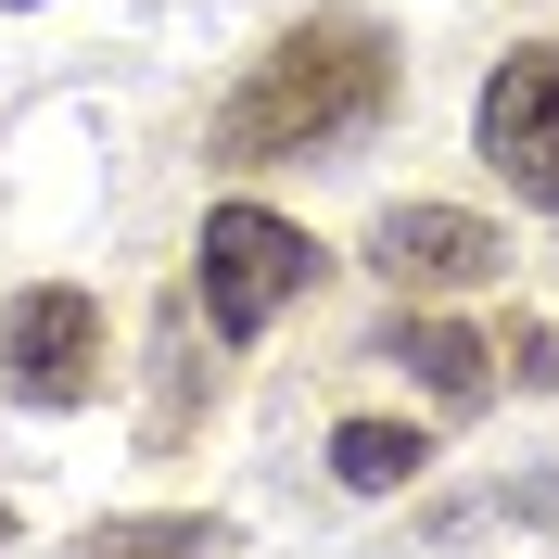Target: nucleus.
I'll return each mask as SVG.
<instances>
[{
    "mask_svg": "<svg viewBox=\"0 0 559 559\" xmlns=\"http://www.w3.org/2000/svg\"><path fill=\"white\" fill-rule=\"evenodd\" d=\"M394 115V51L369 13H306V26L254 51V76L216 103V166H293V153H331V140L382 128Z\"/></svg>",
    "mask_w": 559,
    "mask_h": 559,
    "instance_id": "obj_1",
    "label": "nucleus"
},
{
    "mask_svg": "<svg viewBox=\"0 0 559 559\" xmlns=\"http://www.w3.org/2000/svg\"><path fill=\"white\" fill-rule=\"evenodd\" d=\"M306 280H318V242L293 216H267V204H216L204 216V318H216V344H254Z\"/></svg>",
    "mask_w": 559,
    "mask_h": 559,
    "instance_id": "obj_2",
    "label": "nucleus"
},
{
    "mask_svg": "<svg viewBox=\"0 0 559 559\" xmlns=\"http://www.w3.org/2000/svg\"><path fill=\"white\" fill-rule=\"evenodd\" d=\"M0 394L13 407H90L103 394V306L76 280H38L0 306Z\"/></svg>",
    "mask_w": 559,
    "mask_h": 559,
    "instance_id": "obj_3",
    "label": "nucleus"
},
{
    "mask_svg": "<svg viewBox=\"0 0 559 559\" xmlns=\"http://www.w3.org/2000/svg\"><path fill=\"white\" fill-rule=\"evenodd\" d=\"M471 140H484V166L509 178L522 204H547V216H559V38H534V51H509V64L484 76Z\"/></svg>",
    "mask_w": 559,
    "mask_h": 559,
    "instance_id": "obj_4",
    "label": "nucleus"
},
{
    "mask_svg": "<svg viewBox=\"0 0 559 559\" xmlns=\"http://www.w3.org/2000/svg\"><path fill=\"white\" fill-rule=\"evenodd\" d=\"M369 267L394 280V293H484V280H509V229L471 204H394L382 229H369Z\"/></svg>",
    "mask_w": 559,
    "mask_h": 559,
    "instance_id": "obj_5",
    "label": "nucleus"
},
{
    "mask_svg": "<svg viewBox=\"0 0 559 559\" xmlns=\"http://www.w3.org/2000/svg\"><path fill=\"white\" fill-rule=\"evenodd\" d=\"M382 356H394V369H419V394H432V407H484V394H496V344H484V331H457V318H394V331H382Z\"/></svg>",
    "mask_w": 559,
    "mask_h": 559,
    "instance_id": "obj_6",
    "label": "nucleus"
},
{
    "mask_svg": "<svg viewBox=\"0 0 559 559\" xmlns=\"http://www.w3.org/2000/svg\"><path fill=\"white\" fill-rule=\"evenodd\" d=\"M76 559H229V522H204V509H140V522H90Z\"/></svg>",
    "mask_w": 559,
    "mask_h": 559,
    "instance_id": "obj_7",
    "label": "nucleus"
},
{
    "mask_svg": "<svg viewBox=\"0 0 559 559\" xmlns=\"http://www.w3.org/2000/svg\"><path fill=\"white\" fill-rule=\"evenodd\" d=\"M419 471H432V432H407V419H344L331 432V484H356V496H394Z\"/></svg>",
    "mask_w": 559,
    "mask_h": 559,
    "instance_id": "obj_8",
    "label": "nucleus"
},
{
    "mask_svg": "<svg viewBox=\"0 0 559 559\" xmlns=\"http://www.w3.org/2000/svg\"><path fill=\"white\" fill-rule=\"evenodd\" d=\"M496 356H509V369H522V382H534V394H547V382H559V331H534V318H522V331H509V344H496Z\"/></svg>",
    "mask_w": 559,
    "mask_h": 559,
    "instance_id": "obj_9",
    "label": "nucleus"
}]
</instances>
